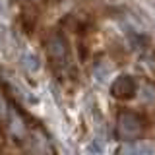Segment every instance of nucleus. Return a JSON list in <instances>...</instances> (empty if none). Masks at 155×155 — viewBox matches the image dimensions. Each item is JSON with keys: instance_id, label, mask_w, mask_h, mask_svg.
<instances>
[{"instance_id": "obj_1", "label": "nucleus", "mask_w": 155, "mask_h": 155, "mask_svg": "<svg viewBox=\"0 0 155 155\" xmlns=\"http://www.w3.org/2000/svg\"><path fill=\"white\" fill-rule=\"evenodd\" d=\"M136 93V81L130 76H122L118 81L113 85V95L118 99H130Z\"/></svg>"}, {"instance_id": "obj_2", "label": "nucleus", "mask_w": 155, "mask_h": 155, "mask_svg": "<svg viewBox=\"0 0 155 155\" xmlns=\"http://www.w3.org/2000/svg\"><path fill=\"white\" fill-rule=\"evenodd\" d=\"M21 60H23V68H25V70H29V72H35L37 68H39V60H37V56H35V54H31V52H25Z\"/></svg>"}]
</instances>
